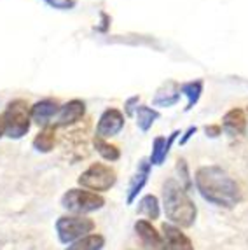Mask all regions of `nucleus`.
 I'll return each instance as SVG.
<instances>
[{"label":"nucleus","instance_id":"6e6552de","mask_svg":"<svg viewBox=\"0 0 248 250\" xmlns=\"http://www.w3.org/2000/svg\"><path fill=\"white\" fill-rule=\"evenodd\" d=\"M135 233L142 242L145 250H170L166 245L165 238L147 219H138L135 222Z\"/></svg>","mask_w":248,"mask_h":250},{"label":"nucleus","instance_id":"6ab92c4d","mask_svg":"<svg viewBox=\"0 0 248 250\" xmlns=\"http://www.w3.org/2000/svg\"><path fill=\"white\" fill-rule=\"evenodd\" d=\"M93 147H95V150L105 159V161L114 163V161H119V159H121L119 147L114 146V144H110L108 140H103V138L95 137V138H93Z\"/></svg>","mask_w":248,"mask_h":250},{"label":"nucleus","instance_id":"f257e3e1","mask_svg":"<svg viewBox=\"0 0 248 250\" xmlns=\"http://www.w3.org/2000/svg\"><path fill=\"white\" fill-rule=\"evenodd\" d=\"M194 184L203 200L219 208H234L241 201L240 184L222 167L208 165V167L198 168Z\"/></svg>","mask_w":248,"mask_h":250},{"label":"nucleus","instance_id":"f03ea898","mask_svg":"<svg viewBox=\"0 0 248 250\" xmlns=\"http://www.w3.org/2000/svg\"><path fill=\"white\" fill-rule=\"evenodd\" d=\"M163 212L170 224L180 229L192 228L198 219V207L190 200L189 192L180 186L177 179H168L163 184Z\"/></svg>","mask_w":248,"mask_h":250},{"label":"nucleus","instance_id":"4468645a","mask_svg":"<svg viewBox=\"0 0 248 250\" xmlns=\"http://www.w3.org/2000/svg\"><path fill=\"white\" fill-rule=\"evenodd\" d=\"M178 135H182V131H180V129H175V131H171V133L168 135V138L166 137L154 138L152 152H150V156H149V161L152 167H161L163 163L166 161V158L170 154V150H171V147H173Z\"/></svg>","mask_w":248,"mask_h":250},{"label":"nucleus","instance_id":"9d476101","mask_svg":"<svg viewBox=\"0 0 248 250\" xmlns=\"http://www.w3.org/2000/svg\"><path fill=\"white\" fill-rule=\"evenodd\" d=\"M150 170H152V165H150L149 158H142L138 161V167L135 175L131 177L128 186V191H126V205H133L138 200V194L144 191V188L149 182Z\"/></svg>","mask_w":248,"mask_h":250},{"label":"nucleus","instance_id":"f8f14e48","mask_svg":"<svg viewBox=\"0 0 248 250\" xmlns=\"http://www.w3.org/2000/svg\"><path fill=\"white\" fill-rule=\"evenodd\" d=\"M161 234L170 250H196L190 238L180 228L170 224V222H163L161 224Z\"/></svg>","mask_w":248,"mask_h":250},{"label":"nucleus","instance_id":"20e7f679","mask_svg":"<svg viewBox=\"0 0 248 250\" xmlns=\"http://www.w3.org/2000/svg\"><path fill=\"white\" fill-rule=\"evenodd\" d=\"M63 210L72 215H87V213L98 212L105 207V198L98 192L87 191L83 188H72L63 192L62 200Z\"/></svg>","mask_w":248,"mask_h":250},{"label":"nucleus","instance_id":"423d86ee","mask_svg":"<svg viewBox=\"0 0 248 250\" xmlns=\"http://www.w3.org/2000/svg\"><path fill=\"white\" fill-rule=\"evenodd\" d=\"M116 182H117L116 170L110 165H105V163H93V165H89L77 179L79 188L98 192V194L110 191L116 186Z\"/></svg>","mask_w":248,"mask_h":250},{"label":"nucleus","instance_id":"39448f33","mask_svg":"<svg viewBox=\"0 0 248 250\" xmlns=\"http://www.w3.org/2000/svg\"><path fill=\"white\" fill-rule=\"evenodd\" d=\"M95 221L89 219L87 215H72V213L58 217L56 224H54L60 243H63L66 247L81 240V238L87 236V234H91L95 231Z\"/></svg>","mask_w":248,"mask_h":250},{"label":"nucleus","instance_id":"ddd939ff","mask_svg":"<svg viewBox=\"0 0 248 250\" xmlns=\"http://www.w3.org/2000/svg\"><path fill=\"white\" fill-rule=\"evenodd\" d=\"M247 125H248V119L245 110L240 107H234L224 114L222 125L220 126H222L224 133H227L229 137H241L247 131Z\"/></svg>","mask_w":248,"mask_h":250},{"label":"nucleus","instance_id":"5701e85b","mask_svg":"<svg viewBox=\"0 0 248 250\" xmlns=\"http://www.w3.org/2000/svg\"><path fill=\"white\" fill-rule=\"evenodd\" d=\"M49 7L58 9V11H70V9L75 7V0H44Z\"/></svg>","mask_w":248,"mask_h":250},{"label":"nucleus","instance_id":"a211bd4d","mask_svg":"<svg viewBox=\"0 0 248 250\" xmlns=\"http://www.w3.org/2000/svg\"><path fill=\"white\" fill-rule=\"evenodd\" d=\"M203 88H205V84H203L201 79L189 81V83L180 84V93L187 98L186 112H189L190 108L199 102V98H201V95H203Z\"/></svg>","mask_w":248,"mask_h":250},{"label":"nucleus","instance_id":"dca6fc26","mask_svg":"<svg viewBox=\"0 0 248 250\" xmlns=\"http://www.w3.org/2000/svg\"><path fill=\"white\" fill-rule=\"evenodd\" d=\"M137 212L140 215L147 217V221L154 222L157 221L159 217H161V201L159 198L154 196V194H145L138 200V207H137Z\"/></svg>","mask_w":248,"mask_h":250},{"label":"nucleus","instance_id":"4be33fe9","mask_svg":"<svg viewBox=\"0 0 248 250\" xmlns=\"http://www.w3.org/2000/svg\"><path fill=\"white\" fill-rule=\"evenodd\" d=\"M177 173H178V182L186 189L187 192L192 189V177H190V170H189V165L184 158H178L177 159Z\"/></svg>","mask_w":248,"mask_h":250},{"label":"nucleus","instance_id":"a878e982","mask_svg":"<svg viewBox=\"0 0 248 250\" xmlns=\"http://www.w3.org/2000/svg\"><path fill=\"white\" fill-rule=\"evenodd\" d=\"M196 131H198V128H196V126H189V128H187L186 131L182 133V137H180V146H186L190 138L196 135Z\"/></svg>","mask_w":248,"mask_h":250},{"label":"nucleus","instance_id":"1a4fd4ad","mask_svg":"<svg viewBox=\"0 0 248 250\" xmlns=\"http://www.w3.org/2000/svg\"><path fill=\"white\" fill-rule=\"evenodd\" d=\"M60 108V102L56 98H42V100L35 102V104L30 107V116H32V123L46 128L51 125L54 117L58 116Z\"/></svg>","mask_w":248,"mask_h":250},{"label":"nucleus","instance_id":"bb28decb","mask_svg":"<svg viewBox=\"0 0 248 250\" xmlns=\"http://www.w3.org/2000/svg\"><path fill=\"white\" fill-rule=\"evenodd\" d=\"M5 137V128H4V119H2V114H0V138Z\"/></svg>","mask_w":248,"mask_h":250},{"label":"nucleus","instance_id":"b1692460","mask_svg":"<svg viewBox=\"0 0 248 250\" xmlns=\"http://www.w3.org/2000/svg\"><path fill=\"white\" fill-rule=\"evenodd\" d=\"M138 102H140V96L138 95L131 96V98L126 100V104H124V112H126V116H133V114H135V110H137V107H138Z\"/></svg>","mask_w":248,"mask_h":250},{"label":"nucleus","instance_id":"393cba45","mask_svg":"<svg viewBox=\"0 0 248 250\" xmlns=\"http://www.w3.org/2000/svg\"><path fill=\"white\" fill-rule=\"evenodd\" d=\"M205 133H207V137L210 138H217L222 135V126L220 125H208L205 126Z\"/></svg>","mask_w":248,"mask_h":250},{"label":"nucleus","instance_id":"f3484780","mask_svg":"<svg viewBox=\"0 0 248 250\" xmlns=\"http://www.w3.org/2000/svg\"><path fill=\"white\" fill-rule=\"evenodd\" d=\"M135 117H137L138 129L144 131V133H147L154 126V123L161 117V114L157 112L154 107H149V105H138L137 110H135Z\"/></svg>","mask_w":248,"mask_h":250},{"label":"nucleus","instance_id":"9b49d317","mask_svg":"<svg viewBox=\"0 0 248 250\" xmlns=\"http://www.w3.org/2000/svg\"><path fill=\"white\" fill-rule=\"evenodd\" d=\"M84 116H86V102L74 98V100L62 105L58 116H56L54 126L56 128H66V126H72L75 123H79Z\"/></svg>","mask_w":248,"mask_h":250},{"label":"nucleus","instance_id":"2eb2a0df","mask_svg":"<svg viewBox=\"0 0 248 250\" xmlns=\"http://www.w3.org/2000/svg\"><path fill=\"white\" fill-rule=\"evenodd\" d=\"M56 129L58 128L54 125L42 128L41 131L35 135V138H33V142H32L33 149L37 150V152H41V154H49L51 150L54 149V144H56Z\"/></svg>","mask_w":248,"mask_h":250},{"label":"nucleus","instance_id":"0eeeda50","mask_svg":"<svg viewBox=\"0 0 248 250\" xmlns=\"http://www.w3.org/2000/svg\"><path fill=\"white\" fill-rule=\"evenodd\" d=\"M124 125H126V116L121 112L119 108L108 107V108H105L103 112H102V116H100L95 137L108 140V138L119 135L121 131H123Z\"/></svg>","mask_w":248,"mask_h":250},{"label":"nucleus","instance_id":"aec40b11","mask_svg":"<svg viewBox=\"0 0 248 250\" xmlns=\"http://www.w3.org/2000/svg\"><path fill=\"white\" fill-rule=\"evenodd\" d=\"M105 247V236L98 233H91L87 236L81 238L72 245H68L65 250H102Z\"/></svg>","mask_w":248,"mask_h":250},{"label":"nucleus","instance_id":"7ed1b4c3","mask_svg":"<svg viewBox=\"0 0 248 250\" xmlns=\"http://www.w3.org/2000/svg\"><path fill=\"white\" fill-rule=\"evenodd\" d=\"M5 128V137L11 140H21L32 128V116H30V105L23 98H14L5 105L2 114Z\"/></svg>","mask_w":248,"mask_h":250},{"label":"nucleus","instance_id":"412c9836","mask_svg":"<svg viewBox=\"0 0 248 250\" xmlns=\"http://www.w3.org/2000/svg\"><path fill=\"white\" fill-rule=\"evenodd\" d=\"M178 100H180V86H175L173 89H166V91H163V89H159L157 91V95L154 96L152 100V105L154 107H173V105L178 104Z\"/></svg>","mask_w":248,"mask_h":250}]
</instances>
